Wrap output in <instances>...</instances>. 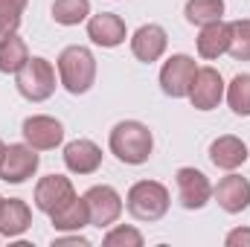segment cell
<instances>
[{
  "label": "cell",
  "mask_w": 250,
  "mask_h": 247,
  "mask_svg": "<svg viewBox=\"0 0 250 247\" xmlns=\"http://www.w3.org/2000/svg\"><path fill=\"white\" fill-rule=\"evenodd\" d=\"M108 145H111V154L120 163L143 166L154 151V134L148 131V125L137 123V120H125V123H117L111 128Z\"/></svg>",
  "instance_id": "cell-1"
},
{
  "label": "cell",
  "mask_w": 250,
  "mask_h": 247,
  "mask_svg": "<svg viewBox=\"0 0 250 247\" xmlns=\"http://www.w3.org/2000/svg\"><path fill=\"white\" fill-rule=\"evenodd\" d=\"M59 82L67 93L82 96L96 82V59L87 47H64L59 56Z\"/></svg>",
  "instance_id": "cell-2"
},
{
  "label": "cell",
  "mask_w": 250,
  "mask_h": 247,
  "mask_svg": "<svg viewBox=\"0 0 250 247\" xmlns=\"http://www.w3.org/2000/svg\"><path fill=\"white\" fill-rule=\"evenodd\" d=\"M125 206L137 221H160L169 212V189L157 181H137L128 189Z\"/></svg>",
  "instance_id": "cell-3"
},
{
  "label": "cell",
  "mask_w": 250,
  "mask_h": 247,
  "mask_svg": "<svg viewBox=\"0 0 250 247\" xmlns=\"http://www.w3.org/2000/svg\"><path fill=\"white\" fill-rule=\"evenodd\" d=\"M15 76H18L15 79L18 93L29 102H44L56 93V67L41 56H32Z\"/></svg>",
  "instance_id": "cell-4"
},
{
  "label": "cell",
  "mask_w": 250,
  "mask_h": 247,
  "mask_svg": "<svg viewBox=\"0 0 250 247\" xmlns=\"http://www.w3.org/2000/svg\"><path fill=\"white\" fill-rule=\"evenodd\" d=\"M84 204H87V212H90V224L105 230L111 224H117V218L123 215V198L114 186H90L84 195Z\"/></svg>",
  "instance_id": "cell-5"
},
{
  "label": "cell",
  "mask_w": 250,
  "mask_h": 247,
  "mask_svg": "<svg viewBox=\"0 0 250 247\" xmlns=\"http://www.w3.org/2000/svg\"><path fill=\"white\" fill-rule=\"evenodd\" d=\"M195 73H198V64L192 56H172L169 62L160 67V90L172 99H184L192 90V82H195Z\"/></svg>",
  "instance_id": "cell-6"
},
{
  "label": "cell",
  "mask_w": 250,
  "mask_h": 247,
  "mask_svg": "<svg viewBox=\"0 0 250 247\" xmlns=\"http://www.w3.org/2000/svg\"><path fill=\"white\" fill-rule=\"evenodd\" d=\"M41 166V157L32 145H6L0 160V181L3 184H26Z\"/></svg>",
  "instance_id": "cell-7"
},
{
  "label": "cell",
  "mask_w": 250,
  "mask_h": 247,
  "mask_svg": "<svg viewBox=\"0 0 250 247\" xmlns=\"http://www.w3.org/2000/svg\"><path fill=\"white\" fill-rule=\"evenodd\" d=\"M224 99V79L215 67H198L192 90H189V102L195 111H212L218 108V102Z\"/></svg>",
  "instance_id": "cell-8"
},
{
  "label": "cell",
  "mask_w": 250,
  "mask_h": 247,
  "mask_svg": "<svg viewBox=\"0 0 250 247\" xmlns=\"http://www.w3.org/2000/svg\"><path fill=\"white\" fill-rule=\"evenodd\" d=\"M178 181V198H181V206L184 209H204L212 198V184L204 172L192 169V166H184L178 169L175 175Z\"/></svg>",
  "instance_id": "cell-9"
},
{
  "label": "cell",
  "mask_w": 250,
  "mask_h": 247,
  "mask_svg": "<svg viewBox=\"0 0 250 247\" xmlns=\"http://www.w3.org/2000/svg\"><path fill=\"white\" fill-rule=\"evenodd\" d=\"M26 145H32L35 151H50L56 145H62L64 140V125L56 117H44V114H35V117H26L23 128H21Z\"/></svg>",
  "instance_id": "cell-10"
},
{
  "label": "cell",
  "mask_w": 250,
  "mask_h": 247,
  "mask_svg": "<svg viewBox=\"0 0 250 247\" xmlns=\"http://www.w3.org/2000/svg\"><path fill=\"white\" fill-rule=\"evenodd\" d=\"M76 198V189L70 184V178L64 175H47L35 186V206L47 215H53L56 209H62L64 204H70Z\"/></svg>",
  "instance_id": "cell-11"
},
{
  "label": "cell",
  "mask_w": 250,
  "mask_h": 247,
  "mask_svg": "<svg viewBox=\"0 0 250 247\" xmlns=\"http://www.w3.org/2000/svg\"><path fill=\"white\" fill-rule=\"evenodd\" d=\"M166 47H169V35H166V29L160 23H143L131 35V53H134L137 62H146V64L157 62V59H163Z\"/></svg>",
  "instance_id": "cell-12"
},
{
  "label": "cell",
  "mask_w": 250,
  "mask_h": 247,
  "mask_svg": "<svg viewBox=\"0 0 250 247\" xmlns=\"http://www.w3.org/2000/svg\"><path fill=\"white\" fill-rule=\"evenodd\" d=\"M125 21L114 12H99L87 21V38L96 44V47H105V50H114L125 41Z\"/></svg>",
  "instance_id": "cell-13"
},
{
  "label": "cell",
  "mask_w": 250,
  "mask_h": 247,
  "mask_svg": "<svg viewBox=\"0 0 250 247\" xmlns=\"http://www.w3.org/2000/svg\"><path fill=\"white\" fill-rule=\"evenodd\" d=\"M212 198L218 201V206L230 215L236 212H245L250 206V181L242 178V175H227L221 178L218 186L212 189Z\"/></svg>",
  "instance_id": "cell-14"
},
{
  "label": "cell",
  "mask_w": 250,
  "mask_h": 247,
  "mask_svg": "<svg viewBox=\"0 0 250 247\" xmlns=\"http://www.w3.org/2000/svg\"><path fill=\"white\" fill-rule=\"evenodd\" d=\"M64 166L73 175H93L102 166V148L93 140H73L64 145Z\"/></svg>",
  "instance_id": "cell-15"
},
{
  "label": "cell",
  "mask_w": 250,
  "mask_h": 247,
  "mask_svg": "<svg viewBox=\"0 0 250 247\" xmlns=\"http://www.w3.org/2000/svg\"><path fill=\"white\" fill-rule=\"evenodd\" d=\"M248 157H250V151H248V145H245V140H239L233 134H224V137L212 140V145H209L212 166L224 169V172H236L239 166H245Z\"/></svg>",
  "instance_id": "cell-16"
},
{
  "label": "cell",
  "mask_w": 250,
  "mask_h": 247,
  "mask_svg": "<svg viewBox=\"0 0 250 247\" xmlns=\"http://www.w3.org/2000/svg\"><path fill=\"white\" fill-rule=\"evenodd\" d=\"M32 227V209L26 206V201L21 198H3L0 204V236L6 239H18Z\"/></svg>",
  "instance_id": "cell-17"
},
{
  "label": "cell",
  "mask_w": 250,
  "mask_h": 247,
  "mask_svg": "<svg viewBox=\"0 0 250 247\" xmlns=\"http://www.w3.org/2000/svg\"><path fill=\"white\" fill-rule=\"evenodd\" d=\"M227 50H230V23L215 21V23L201 26V35H198V56H201V59L215 62V59L224 56Z\"/></svg>",
  "instance_id": "cell-18"
},
{
  "label": "cell",
  "mask_w": 250,
  "mask_h": 247,
  "mask_svg": "<svg viewBox=\"0 0 250 247\" xmlns=\"http://www.w3.org/2000/svg\"><path fill=\"white\" fill-rule=\"evenodd\" d=\"M50 218H53V227L62 230V233H79V230H84V227L90 224L87 204H84V198H79V195H76L70 204H64L62 209H56Z\"/></svg>",
  "instance_id": "cell-19"
},
{
  "label": "cell",
  "mask_w": 250,
  "mask_h": 247,
  "mask_svg": "<svg viewBox=\"0 0 250 247\" xmlns=\"http://www.w3.org/2000/svg\"><path fill=\"white\" fill-rule=\"evenodd\" d=\"M29 62V47L18 32L0 35V73H18Z\"/></svg>",
  "instance_id": "cell-20"
},
{
  "label": "cell",
  "mask_w": 250,
  "mask_h": 247,
  "mask_svg": "<svg viewBox=\"0 0 250 247\" xmlns=\"http://www.w3.org/2000/svg\"><path fill=\"white\" fill-rule=\"evenodd\" d=\"M184 15H187V21L192 26L215 23V21H221V15H224V0H187Z\"/></svg>",
  "instance_id": "cell-21"
},
{
  "label": "cell",
  "mask_w": 250,
  "mask_h": 247,
  "mask_svg": "<svg viewBox=\"0 0 250 247\" xmlns=\"http://www.w3.org/2000/svg\"><path fill=\"white\" fill-rule=\"evenodd\" d=\"M90 15V0H56L53 3V21L62 26H79Z\"/></svg>",
  "instance_id": "cell-22"
},
{
  "label": "cell",
  "mask_w": 250,
  "mask_h": 247,
  "mask_svg": "<svg viewBox=\"0 0 250 247\" xmlns=\"http://www.w3.org/2000/svg\"><path fill=\"white\" fill-rule=\"evenodd\" d=\"M227 105L236 117H250V73H239L227 84Z\"/></svg>",
  "instance_id": "cell-23"
},
{
  "label": "cell",
  "mask_w": 250,
  "mask_h": 247,
  "mask_svg": "<svg viewBox=\"0 0 250 247\" xmlns=\"http://www.w3.org/2000/svg\"><path fill=\"white\" fill-rule=\"evenodd\" d=\"M236 62H250V21H233L230 23V50Z\"/></svg>",
  "instance_id": "cell-24"
},
{
  "label": "cell",
  "mask_w": 250,
  "mask_h": 247,
  "mask_svg": "<svg viewBox=\"0 0 250 247\" xmlns=\"http://www.w3.org/2000/svg\"><path fill=\"white\" fill-rule=\"evenodd\" d=\"M29 0H0V35L18 32L21 21H23V9Z\"/></svg>",
  "instance_id": "cell-25"
},
{
  "label": "cell",
  "mask_w": 250,
  "mask_h": 247,
  "mask_svg": "<svg viewBox=\"0 0 250 247\" xmlns=\"http://www.w3.org/2000/svg\"><path fill=\"white\" fill-rule=\"evenodd\" d=\"M105 247H143V233L137 227H114L111 233H105Z\"/></svg>",
  "instance_id": "cell-26"
},
{
  "label": "cell",
  "mask_w": 250,
  "mask_h": 247,
  "mask_svg": "<svg viewBox=\"0 0 250 247\" xmlns=\"http://www.w3.org/2000/svg\"><path fill=\"white\" fill-rule=\"evenodd\" d=\"M224 245L227 247H250V227H236V230H230L227 239H224Z\"/></svg>",
  "instance_id": "cell-27"
},
{
  "label": "cell",
  "mask_w": 250,
  "mask_h": 247,
  "mask_svg": "<svg viewBox=\"0 0 250 247\" xmlns=\"http://www.w3.org/2000/svg\"><path fill=\"white\" fill-rule=\"evenodd\" d=\"M59 245H76V247H90V242L84 239V236H56L53 239V247H59Z\"/></svg>",
  "instance_id": "cell-28"
},
{
  "label": "cell",
  "mask_w": 250,
  "mask_h": 247,
  "mask_svg": "<svg viewBox=\"0 0 250 247\" xmlns=\"http://www.w3.org/2000/svg\"><path fill=\"white\" fill-rule=\"evenodd\" d=\"M3 151H6V145H3V140H0V160H3Z\"/></svg>",
  "instance_id": "cell-29"
},
{
  "label": "cell",
  "mask_w": 250,
  "mask_h": 247,
  "mask_svg": "<svg viewBox=\"0 0 250 247\" xmlns=\"http://www.w3.org/2000/svg\"><path fill=\"white\" fill-rule=\"evenodd\" d=\"M0 204H3V198H0Z\"/></svg>",
  "instance_id": "cell-30"
}]
</instances>
